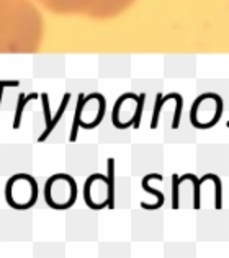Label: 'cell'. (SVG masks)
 <instances>
[{
  "instance_id": "obj_2",
  "label": "cell",
  "mask_w": 229,
  "mask_h": 258,
  "mask_svg": "<svg viewBox=\"0 0 229 258\" xmlns=\"http://www.w3.org/2000/svg\"><path fill=\"white\" fill-rule=\"evenodd\" d=\"M69 101H71V93H66V95H64V98H63V103H61V106H59V111L56 113V116L51 119L49 127H48V129H44V133L38 138V141H39V142H43V141H46V139L49 138V134L52 133V129H54V127L58 126L59 119L63 118V114H64V111H66L67 105H69Z\"/></svg>"
},
{
  "instance_id": "obj_8",
  "label": "cell",
  "mask_w": 229,
  "mask_h": 258,
  "mask_svg": "<svg viewBox=\"0 0 229 258\" xmlns=\"http://www.w3.org/2000/svg\"><path fill=\"white\" fill-rule=\"evenodd\" d=\"M95 0H54L56 5L63 7H92Z\"/></svg>"
},
{
  "instance_id": "obj_3",
  "label": "cell",
  "mask_w": 229,
  "mask_h": 258,
  "mask_svg": "<svg viewBox=\"0 0 229 258\" xmlns=\"http://www.w3.org/2000/svg\"><path fill=\"white\" fill-rule=\"evenodd\" d=\"M151 180H159V181H162V175H159V173H151V175H147V176H144V180H143V189L144 191H147V193H151V195H154L157 198V209H160L164 206V201H165V198H164V195L160 193V191H157V189H154V188H151L149 186V181Z\"/></svg>"
},
{
  "instance_id": "obj_6",
  "label": "cell",
  "mask_w": 229,
  "mask_h": 258,
  "mask_svg": "<svg viewBox=\"0 0 229 258\" xmlns=\"http://www.w3.org/2000/svg\"><path fill=\"white\" fill-rule=\"evenodd\" d=\"M39 97L38 93H30V95H20L18 98V105H17V114H15V119H13V129H18L20 127V121H22V113L25 110V106L28 101L31 100H36Z\"/></svg>"
},
{
  "instance_id": "obj_10",
  "label": "cell",
  "mask_w": 229,
  "mask_h": 258,
  "mask_svg": "<svg viewBox=\"0 0 229 258\" xmlns=\"http://www.w3.org/2000/svg\"><path fill=\"white\" fill-rule=\"evenodd\" d=\"M18 85H20L18 80H10V82H0V103H2L4 88H5V87H18Z\"/></svg>"
},
{
  "instance_id": "obj_7",
  "label": "cell",
  "mask_w": 229,
  "mask_h": 258,
  "mask_svg": "<svg viewBox=\"0 0 229 258\" xmlns=\"http://www.w3.org/2000/svg\"><path fill=\"white\" fill-rule=\"evenodd\" d=\"M106 185H108V208H115V160L108 159V176H106Z\"/></svg>"
},
{
  "instance_id": "obj_5",
  "label": "cell",
  "mask_w": 229,
  "mask_h": 258,
  "mask_svg": "<svg viewBox=\"0 0 229 258\" xmlns=\"http://www.w3.org/2000/svg\"><path fill=\"white\" fill-rule=\"evenodd\" d=\"M175 93H167L165 97L164 95H157L156 98V105H154V111H152V121H151V129H156L159 124V118H160V111H162V106L169 101L170 98H174Z\"/></svg>"
},
{
  "instance_id": "obj_11",
  "label": "cell",
  "mask_w": 229,
  "mask_h": 258,
  "mask_svg": "<svg viewBox=\"0 0 229 258\" xmlns=\"http://www.w3.org/2000/svg\"><path fill=\"white\" fill-rule=\"evenodd\" d=\"M226 126H227V127H229V121H227V123H226Z\"/></svg>"
},
{
  "instance_id": "obj_4",
  "label": "cell",
  "mask_w": 229,
  "mask_h": 258,
  "mask_svg": "<svg viewBox=\"0 0 229 258\" xmlns=\"http://www.w3.org/2000/svg\"><path fill=\"white\" fill-rule=\"evenodd\" d=\"M185 180H190L192 183H193V208L195 209H200V206H201V196H200V191H201V185H203V180H198L197 176H195L193 173H187V175H184V176H179V181L180 183H184Z\"/></svg>"
},
{
  "instance_id": "obj_1",
  "label": "cell",
  "mask_w": 229,
  "mask_h": 258,
  "mask_svg": "<svg viewBox=\"0 0 229 258\" xmlns=\"http://www.w3.org/2000/svg\"><path fill=\"white\" fill-rule=\"evenodd\" d=\"M224 105L219 95L203 93L193 101L190 111V123L197 129H210L219 123Z\"/></svg>"
},
{
  "instance_id": "obj_9",
  "label": "cell",
  "mask_w": 229,
  "mask_h": 258,
  "mask_svg": "<svg viewBox=\"0 0 229 258\" xmlns=\"http://www.w3.org/2000/svg\"><path fill=\"white\" fill-rule=\"evenodd\" d=\"M179 185H180L179 175L174 173L172 175V208L174 209L179 208Z\"/></svg>"
}]
</instances>
